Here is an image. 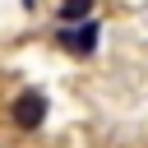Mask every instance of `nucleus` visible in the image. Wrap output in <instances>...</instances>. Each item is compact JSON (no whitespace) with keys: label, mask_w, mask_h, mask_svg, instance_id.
<instances>
[{"label":"nucleus","mask_w":148,"mask_h":148,"mask_svg":"<svg viewBox=\"0 0 148 148\" xmlns=\"http://www.w3.org/2000/svg\"><path fill=\"white\" fill-rule=\"evenodd\" d=\"M46 120V97L42 92H23L18 102H14V125L18 130H37Z\"/></svg>","instance_id":"obj_1"},{"label":"nucleus","mask_w":148,"mask_h":148,"mask_svg":"<svg viewBox=\"0 0 148 148\" xmlns=\"http://www.w3.org/2000/svg\"><path fill=\"white\" fill-rule=\"evenodd\" d=\"M60 46L74 51V56H88V51L97 46V23H79L74 32H60Z\"/></svg>","instance_id":"obj_2"},{"label":"nucleus","mask_w":148,"mask_h":148,"mask_svg":"<svg viewBox=\"0 0 148 148\" xmlns=\"http://www.w3.org/2000/svg\"><path fill=\"white\" fill-rule=\"evenodd\" d=\"M88 9H92V0H60V18L69 23V18H88Z\"/></svg>","instance_id":"obj_3"}]
</instances>
